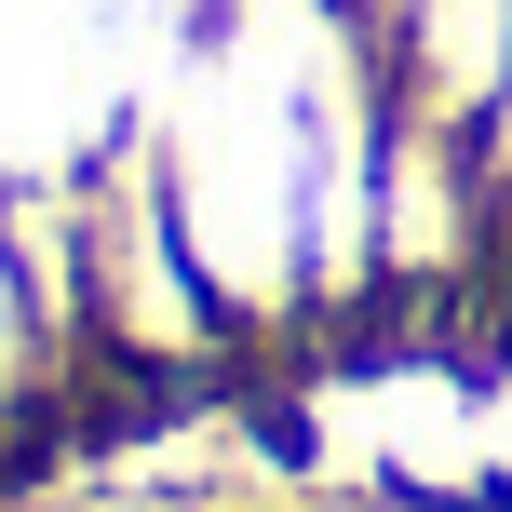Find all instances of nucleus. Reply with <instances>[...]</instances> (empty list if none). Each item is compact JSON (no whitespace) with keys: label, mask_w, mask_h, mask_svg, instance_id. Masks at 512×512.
Instances as JSON below:
<instances>
[{"label":"nucleus","mask_w":512,"mask_h":512,"mask_svg":"<svg viewBox=\"0 0 512 512\" xmlns=\"http://www.w3.org/2000/svg\"><path fill=\"white\" fill-rule=\"evenodd\" d=\"M135 122L162 149L176 230L203 256L243 364L283 351V337H324V310H310V122L256 68H230L203 27H176V54L135 81Z\"/></svg>","instance_id":"1"},{"label":"nucleus","mask_w":512,"mask_h":512,"mask_svg":"<svg viewBox=\"0 0 512 512\" xmlns=\"http://www.w3.org/2000/svg\"><path fill=\"white\" fill-rule=\"evenodd\" d=\"M68 176H81V270H95V337H108V364H122L149 405L243 378V337H230L203 256H189V230H176V189H162L149 122L122 108Z\"/></svg>","instance_id":"2"},{"label":"nucleus","mask_w":512,"mask_h":512,"mask_svg":"<svg viewBox=\"0 0 512 512\" xmlns=\"http://www.w3.org/2000/svg\"><path fill=\"white\" fill-rule=\"evenodd\" d=\"M486 270H499V230H486V189H472V135L391 108V135H378V297L445 310Z\"/></svg>","instance_id":"3"},{"label":"nucleus","mask_w":512,"mask_h":512,"mask_svg":"<svg viewBox=\"0 0 512 512\" xmlns=\"http://www.w3.org/2000/svg\"><path fill=\"white\" fill-rule=\"evenodd\" d=\"M378 68H391V108H405V122L472 135L512 95V0H418L378 41Z\"/></svg>","instance_id":"4"},{"label":"nucleus","mask_w":512,"mask_h":512,"mask_svg":"<svg viewBox=\"0 0 512 512\" xmlns=\"http://www.w3.org/2000/svg\"><path fill=\"white\" fill-rule=\"evenodd\" d=\"M54 364H41V324H27V283H14V256H0V486L14 472H41L54 459Z\"/></svg>","instance_id":"5"},{"label":"nucleus","mask_w":512,"mask_h":512,"mask_svg":"<svg viewBox=\"0 0 512 512\" xmlns=\"http://www.w3.org/2000/svg\"><path fill=\"white\" fill-rule=\"evenodd\" d=\"M472 189H486V230H499V256H512V95L472 122Z\"/></svg>","instance_id":"6"},{"label":"nucleus","mask_w":512,"mask_h":512,"mask_svg":"<svg viewBox=\"0 0 512 512\" xmlns=\"http://www.w3.org/2000/svg\"><path fill=\"white\" fill-rule=\"evenodd\" d=\"M351 14H364V41H391V27H405L418 0H351Z\"/></svg>","instance_id":"7"}]
</instances>
